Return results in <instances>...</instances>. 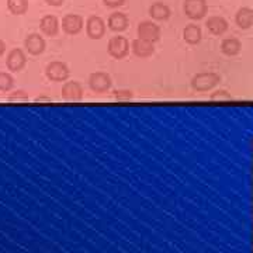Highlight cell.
Returning a JSON list of instances; mask_svg holds the SVG:
<instances>
[{
  "mask_svg": "<svg viewBox=\"0 0 253 253\" xmlns=\"http://www.w3.org/2000/svg\"><path fill=\"white\" fill-rule=\"evenodd\" d=\"M183 10L187 17L199 20L204 17L207 11V4H206V0H184Z\"/></svg>",
  "mask_w": 253,
  "mask_h": 253,
  "instance_id": "1",
  "label": "cell"
},
{
  "mask_svg": "<svg viewBox=\"0 0 253 253\" xmlns=\"http://www.w3.org/2000/svg\"><path fill=\"white\" fill-rule=\"evenodd\" d=\"M129 51V44L124 37H113L109 41V54L116 59H123Z\"/></svg>",
  "mask_w": 253,
  "mask_h": 253,
  "instance_id": "2",
  "label": "cell"
},
{
  "mask_svg": "<svg viewBox=\"0 0 253 253\" xmlns=\"http://www.w3.org/2000/svg\"><path fill=\"white\" fill-rule=\"evenodd\" d=\"M138 36H139V38L146 40L149 42H155L161 37V28L152 21H142L138 26Z\"/></svg>",
  "mask_w": 253,
  "mask_h": 253,
  "instance_id": "3",
  "label": "cell"
},
{
  "mask_svg": "<svg viewBox=\"0 0 253 253\" xmlns=\"http://www.w3.org/2000/svg\"><path fill=\"white\" fill-rule=\"evenodd\" d=\"M89 84H90L91 90L97 91V93H104L111 87V78L107 73L96 72L91 73L89 78Z\"/></svg>",
  "mask_w": 253,
  "mask_h": 253,
  "instance_id": "4",
  "label": "cell"
},
{
  "mask_svg": "<svg viewBox=\"0 0 253 253\" xmlns=\"http://www.w3.org/2000/svg\"><path fill=\"white\" fill-rule=\"evenodd\" d=\"M86 31L87 36L90 37L91 40H100L106 33V24L104 20L99 16H91L86 23Z\"/></svg>",
  "mask_w": 253,
  "mask_h": 253,
  "instance_id": "5",
  "label": "cell"
},
{
  "mask_svg": "<svg viewBox=\"0 0 253 253\" xmlns=\"http://www.w3.org/2000/svg\"><path fill=\"white\" fill-rule=\"evenodd\" d=\"M48 79L54 82H63L69 76V69L68 66L62 62H51L45 69Z\"/></svg>",
  "mask_w": 253,
  "mask_h": 253,
  "instance_id": "6",
  "label": "cell"
},
{
  "mask_svg": "<svg viewBox=\"0 0 253 253\" xmlns=\"http://www.w3.org/2000/svg\"><path fill=\"white\" fill-rule=\"evenodd\" d=\"M62 28L66 34H78L83 28V18L78 14H66L62 20Z\"/></svg>",
  "mask_w": 253,
  "mask_h": 253,
  "instance_id": "7",
  "label": "cell"
},
{
  "mask_svg": "<svg viewBox=\"0 0 253 253\" xmlns=\"http://www.w3.org/2000/svg\"><path fill=\"white\" fill-rule=\"evenodd\" d=\"M24 45L27 48V51L31 55H40L44 52L45 49V41L42 37H40L38 34H30L26 38Z\"/></svg>",
  "mask_w": 253,
  "mask_h": 253,
  "instance_id": "8",
  "label": "cell"
},
{
  "mask_svg": "<svg viewBox=\"0 0 253 253\" xmlns=\"http://www.w3.org/2000/svg\"><path fill=\"white\" fill-rule=\"evenodd\" d=\"M132 52L139 58H148L155 52L154 42H149L146 40L138 38L132 41Z\"/></svg>",
  "mask_w": 253,
  "mask_h": 253,
  "instance_id": "9",
  "label": "cell"
},
{
  "mask_svg": "<svg viewBox=\"0 0 253 253\" xmlns=\"http://www.w3.org/2000/svg\"><path fill=\"white\" fill-rule=\"evenodd\" d=\"M26 55L24 52L21 51V49H13L11 52L7 56V66H9L10 71H13V72H18V71H21L23 68H24V65H26Z\"/></svg>",
  "mask_w": 253,
  "mask_h": 253,
  "instance_id": "10",
  "label": "cell"
},
{
  "mask_svg": "<svg viewBox=\"0 0 253 253\" xmlns=\"http://www.w3.org/2000/svg\"><path fill=\"white\" fill-rule=\"evenodd\" d=\"M62 96L68 101H79L83 96V89L78 82H68L62 87Z\"/></svg>",
  "mask_w": 253,
  "mask_h": 253,
  "instance_id": "11",
  "label": "cell"
},
{
  "mask_svg": "<svg viewBox=\"0 0 253 253\" xmlns=\"http://www.w3.org/2000/svg\"><path fill=\"white\" fill-rule=\"evenodd\" d=\"M215 81H217V76H214L211 73H208V75L201 73L193 79V87L197 90H206V89H210L215 83Z\"/></svg>",
  "mask_w": 253,
  "mask_h": 253,
  "instance_id": "12",
  "label": "cell"
},
{
  "mask_svg": "<svg viewBox=\"0 0 253 253\" xmlns=\"http://www.w3.org/2000/svg\"><path fill=\"white\" fill-rule=\"evenodd\" d=\"M109 27L116 33L124 31L128 27V18L124 13H113L109 17Z\"/></svg>",
  "mask_w": 253,
  "mask_h": 253,
  "instance_id": "13",
  "label": "cell"
},
{
  "mask_svg": "<svg viewBox=\"0 0 253 253\" xmlns=\"http://www.w3.org/2000/svg\"><path fill=\"white\" fill-rule=\"evenodd\" d=\"M40 27L42 30V33L49 37H54L58 34V28H59V24H58V18L55 16H45L41 20V24Z\"/></svg>",
  "mask_w": 253,
  "mask_h": 253,
  "instance_id": "14",
  "label": "cell"
},
{
  "mask_svg": "<svg viewBox=\"0 0 253 253\" xmlns=\"http://www.w3.org/2000/svg\"><path fill=\"white\" fill-rule=\"evenodd\" d=\"M149 14L151 17L155 18V20H168L170 17V9L163 4V3H154L151 7H149Z\"/></svg>",
  "mask_w": 253,
  "mask_h": 253,
  "instance_id": "15",
  "label": "cell"
},
{
  "mask_svg": "<svg viewBox=\"0 0 253 253\" xmlns=\"http://www.w3.org/2000/svg\"><path fill=\"white\" fill-rule=\"evenodd\" d=\"M183 38L189 44H197L200 40H201V30H200L199 26L189 24V26H186V28L183 30Z\"/></svg>",
  "mask_w": 253,
  "mask_h": 253,
  "instance_id": "16",
  "label": "cell"
},
{
  "mask_svg": "<svg viewBox=\"0 0 253 253\" xmlns=\"http://www.w3.org/2000/svg\"><path fill=\"white\" fill-rule=\"evenodd\" d=\"M7 7L16 16L24 14L28 9V0H7Z\"/></svg>",
  "mask_w": 253,
  "mask_h": 253,
  "instance_id": "17",
  "label": "cell"
},
{
  "mask_svg": "<svg viewBox=\"0 0 253 253\" xmlns=\"http://www.w3.org/2000/svg\"><path fill=\"white\" fill-rule=\"evenodd\" d=\"M207 27L211 30L214 34H222L226 30V23L219 17H211L207 21Z\"/></svg>",
  "mask_w": 253,
  "mask_h": 253,
  "instance_id": "18",
  "label": "cell"
},
{
  "mask_svg": "<svg viewBox=\"0 0 253 253\" xmlns=\"http://www.w3.org/2000/svg\"><path fill=\"white\" fill-rule=\"evenodd\" d=\"M236 21L241 27H249L253 23V11L249 9H242L236 16Z\"/></svg>",
  "mask_w": 253,
  "mask_h": 253,
  "instance_id": "19",
  "label": "cell"
},
{
  "mask_svg": "<svg viewBox=\"0 0 253 253\" xmlns=\"http://www.w3.org/2000/svg\"><path fill=\"white\" fill-rule=\"evenodd\" d=\"M13 87V78L9 73L0 72V90L7 91Z\"/></svg>",
  "mask_w": 253,
  "mask_h": 253,
  "instance_id": "20",
  "label": "cell"
},
{
  "mask_svg": "<svg viewBox=\"0 0 253 253\" xmlns=\"http://www.w3.org/2000/svg\"><path fill=\"white\" fill-rule=\"evenodd\" d=\"M222 49L225 54H236L239 51V42L236 40H226L222 44Z\"/></svg>",
  "mask_w": 253,
  "mask_h": 253,
  "instance_id": "21",
  "label": "cell"
},
{
  "mask_svg": "<svg viewBox=\"0 0 253 253\" xmlns=\"http://www.w3.org/2000/svg\"><path fill=\"white\" fill-rule=\"evenodd\" d=\"M9 101H28V97L26 96V93L21 90L14 91L9 97Z\"/></svg>",
  "mask_w": 253,
  "mask_h": 253,
  "instance_id": "22",
  "label": "cell"
},
{
  "mask_svg": "<svg viewBox=\"0 0 253 253\" xmlns=\"http://www.w3.org/2000/svg\"><path fill=\"white\" fill-rule=\"evenodd\" d=\"M114 96L117 100H128L132 97V93L129 90H116L114 91Z\"/></svg>",
  "mask_w": 253,
  "mask_h": 253,
  "instance_id": "23",
  "label": "cell"
},
{
  "mask_svg": "<svg viewBox=\"0 0 253 253\" xmlns=\"http://www.w3.org/2000/svg\"><path fill=\"white\" fill-rule=\"evenodd\" d=\"M103 1L107 7H118V6H123L126 0H103Z\"/></svg>",
  "mask_w": 253,
  "mask_h": 253,
  "instance_id": "24",
  "label": "cell"
},
{
  "mask_svg": "<svg viewBox=\"0 0 253 253\" xmlns=\"http://www.w3.org/2000/svg\"><path fill=\"white\" fill-rule=\"evenodd\" d=\"M45 1L49 6H61L63 3V0H45Z\"/></svg>",
  "mask_w": 253,
  "mask_h": 253,
  "instance_id": "25",
  "label": "cell"
},
{
  "mask_svg": "<svg viewBox=\"0 0 253 253\" xmlns=\"http://www.w3.org/2000/svg\"><path fill=\"white\" fill-rule=\"evenodd\" d=\"M4 51H6V44H4V41L0 40V55L4 54Z\"/></svg>",
  "mask_w": 253,
  "mask_h": 253,
  "instance_id": "26",
  "label": "cell"
},
{
  "mask_svg": "<svg viewBox=\"0 0 253 253\" xmlns=\"http://www.w3.org/2000/svg\"><path fill=\"white\" fill-rule=\"evenodd\" d=\"M36 101H51V99H46V97H37Z\"/></svg>",
  "mask_w": 253,
  "mask_h": 253,
  "instance_id": "27",
  "label": "cell"
}]
</instances>
